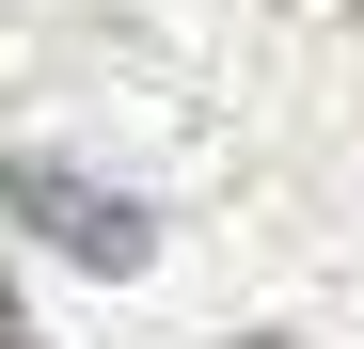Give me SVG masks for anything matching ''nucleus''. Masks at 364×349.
I'll list each match as a JSON object with an SVG mask.
<instances>
[{
  "label": "nucleus",
  "instance_id": "obj_1",
  "mask_svg": "<svg viewBox=\"0 0 364 349\" xmlns=\"http://www.w3.org/2000/svg\"><path fill=\"white\" fill-rule=\"evenodd\" d=\"M0 207H16L48 254H80V270H143V207L95 191L80 159H0Z\"/></svg>",
  "mask_w": 364,
  "mask_h": 349
},
{
  "label": "nucleus",
  "instance_id": "obj_2",
  "mask_svg": "<svg viewBox=\"0 0 364 349\" xmlns=\"http://www.w3.org/2000/svg\"><path fill=\"white\" fill-rule=\"evenodd\" d=\"M0 349H32V302H16V270H0Z\"/></svg>",
  "mask_w": 364,
  "mask_h": 349
},
{
  "label": "nucleus",
  "instance_id": "obj_3",
  "mask_svg": "<svg viewBox=\"0 0 364 349\" xmlns=\"http://www.w3.org/2000/svg\"><path fill=\"white\" fill-rule=\"evenodd\" d=\"M222 349H301V333H222Z\"/></svg>",
  "mask_w": 364,
  "mask_h": 349
}]
</instances>
